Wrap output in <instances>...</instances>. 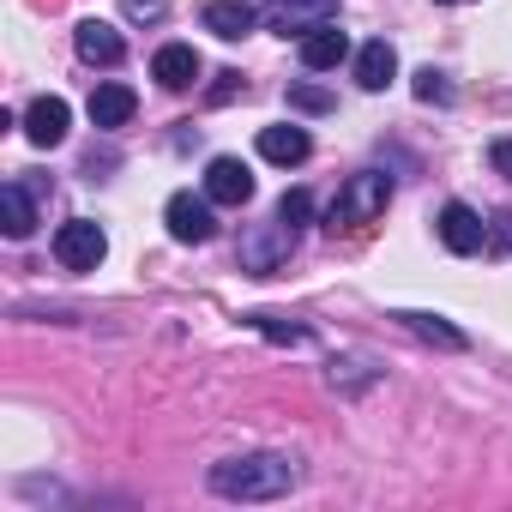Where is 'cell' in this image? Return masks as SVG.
I'll use <instances>...</instances> for the list:
<instances>
[{
	"instance_id": "obj_7",
	"label": "cell",
	"mask_w": 512,
	"mask_h": 512,
	"mask_svg": "<svg viewBox=\"0 0 512 512\" xmlns=\"http://www.w3.org/2000/svg\"><path fill=\"white\" fill-rule=\"evenodd\" d=\"M73 43H79V61H85V67H121V61H127L121 31L103 25V19H79V25H73Z\"/></svg>"
},
{
	"instance_id": "obj_8",
	"label": "cell",
	"mask_w": 512,
	"mask_h": 512,
	"mask_svg": "<svg viewBox=\"0 0 512 512\" xmlns=\"http://www.w3.org/2000/svg\"><path fill=\"white\" fill-rule=\"evenodd\" d=\"M199 73H205V61L193 55V43H163V49L151 55V79H157L163 91H193Z\"/></svg>"
},
{
	"instance_id": "obj_14",
	"label": "cell",
	"mask_w": 512,
	"mask_h": 512,
	"mask_svg": "<svg viewBox=\"0 0 512 512\" xmlns=\"http://www.w3.org/2000/svg\"><path fill=\"white\" fill-rule=\"evenodd\" d=\"M338 61H350V37L338 31V19L302 37V67H308V73H332Z\"/></svg>"
},
{
	"instance_id": "obj_20",
	"label": "cell",
	"mask_w": 512,
	"mask_h": 512,
	"mask_svg": "<svg viewBox=\"0 0 512 512\" xmlns=\"http://www.w3.org/2000/svg\"><path fill=\"white\" fill-rule=\"evenodd\" d=\"M284 97H290V109H302V115H332V109H338V97H332L326 85H290Z\"/></svg>"
},
{
	"instance_id": "obj_21",
	"label": "cell",
	"mask_w": 512,
	"mask_h": 512,
	"mask_svg": "<svg viewBox=\"0 0 512 512\" xmlns=\"http://www.w3.org/2000/svg\"><path fill=\"white\" fill-rule=\"evenodd\" d=\"M247 326L266 332V338H278V344H308V338H314L308 326H284V320H272V314H247Z\"/></svg>"
},
{
	"instance_id": "obj_26",
	"label": "cell",
	"mask_w": 512,
	"mask_h": 512,
	"mask_svg": "<svg viewBox=\"0 0 512 512\" xmlns=\"http://www.w3.org/2000/svg\"><path fill=\"white\" fill-rule=\"evenodd\" d=\"M488 163H494L500 175H512V139H494V151H488Z\"/></svg>"
},
{
	"instance_id": "obj_6",
	"label": "cell",
	"mask_w": 512,
	"mask_h": 512,
	"mask_svg": "<svg viewBox=\"0 0 512 512\" xmlns=\"http://www.w3.org/2000/svg\"><path fill=\"white\" fill-rule=\"evenodd\" d=\"M338 19V0H272V31L278 37H308Z\"/></svg>"
},
{
	"instance_id": "obj_23",
	"label": "cell",
	"mask_w": 512,
	"mask_h": 512,
	"mask_svg": "<svg viewBox=\"0 0 512 512\" xmlns=\"http://www.w3.org/2000/svg\"><path fill=\"white\" fill-rule=\"evenodd\" d=\"M488 253H512V211L488 217Z\"/></svg>"
},
{
	"instance_id": "obj_12",
	"label": "cell",
	"mask_w": 512,
	"mask_h": 512,
	"mask_svg": "<svg viewBox=\"0 0 512 512\" xmlns=\"http://www.w3.org/2000/svg\"><path fill=\"white\" fill-rule=\"evenodd\" d=\"M308 151H314L308 127H296V121H284V127H260V157H266V163L296 169V163H308Z\"/></svg>"
},
{
	"instance_id": "obj_4",
	"label": "cell",
	"mask_w": 512,
	"mask_h": 512,
	"mask_svg": "<svg viewBox=\"0 0 512 512\" xmlns=\"http://www.w3.org/2000/svg\"><path fill=\"white\" fill-rule=\"evenodd\" d=\"M290 253H296V235L272 217V223H260V229H247L241 235V266L253 272V278H272L284 260H290Z\"/></svg>"
},
{
	"instance_id": "obj_18",
	"label": "cell",
	"mask_w": 512,
	"mask_h": 512,
	"mask_svg": "<svg viewBox=\"0 0 512 512\" xmlns=\"http://www.w3.org/2000/svg\"><path fill=\"white\" fill-rule=\"evenodd\" d=\"M416 338H428V344H440V350H470V338L458 332V326H446L440 314H398Z\"/></svg>"
},
{
	"instance_id": "obj_22",
	"label": "cell",
	"mask_w": 512,
	"mask_h": 512,
	"mask_svg": "<svg viewBox=\"0 0 512 512\" xmlns=\"http://www.w3.org/2000/svg\"><path fill=\"white\" fill-rule=\"evenodd\" d=\"M410 91H416V103H452V85H446V73H434V67H422Z\"/></svg>"
},
{
	"instance_id": "obj_11",
	"label": "cell",
	"mask_w": 512,
	"mask_h": 512,
	"mask_svg": "<svg viewBox=\"0 0 512 512\" xmlns=\"http://www.w3.org/2000/svg\"><path fill=\"white\" fill-rule=\"evenodd\" d=\"M37 187L43 181H7V187H0V223H7L13 241H25L37 229Z\"/></svg>"
},
{
	"instance_id": "obj_10",
	"label": "cell",
	"mask_w": 512,
	"mask_h": 512,
	"mask_svg": "<svg viewBox=\"0 0 512 512\" xmlns=\"http://www.w3.org/2000/svg\"><path fill=\"white\" fill-rule=\"evenodd\" d=\"M67 127H73V109H67V97H37L31 109H25V139L31 145H61L67 139Z\"/></svg>"
},
{
	"instance_id": "obj_27",
	"label": "cell",
	"mask_w": 512,
	"mask_h": 512,
	"mask_svg": "<svg viewBox=\"0 0 512 512\" xmlns=\"http://www.w3.org/2000/svg\"><path fill=\"white\" fill-rule=\"evenodd\" d=\"M434 7H464V0H434Z\"/></svg>"
},
{
	"instance_id": "obj_15",
	"label": "cell",
	"mask_w": 512,
	"mask_h": 512,
	"mask_svg": "<svg viewBox=\"0 0 512 512\" xmlns=\"http://www.w3.org/2000/svg\"><path fill=\"white\" fill-rule=\"evenodd\" d=\"M392 79H398V49H392L386 37L362 43V49H356V85H362V91H386Z\"/></svg>"
},
{
	"instance_id": "obj_17",
	"label": "cell",
	"mask_w": 512,
	"mask_h": 512,
	"mask_svg": "<svg viewBox=\"0 0 512 512\" xmlns=\"http://www.w3.org/2000/svg\"><path fill=\"white\" fill-rule=\"evenodd\" d=\"M253 25H260V13H253L247 0H211V7H205V31L223 37V43H241Z\"/></svg>"
},
{
	"instance_id": "obj_25",
	"label": "cell",
	"mask_w": 512,
	"mask_h": 512,
	"mask_svg": "<svg viewBox=\"0 0 512 512\" xmlns=\"http://www.w3.org/2000/svg\"><path fill=\"white\" fill-rule=\"evenodd\" d=\"M235 91H247V85H241V73H217V85H211V103H229Z\"/></svg>"
},
{
	"instance_id": "obj_19",
	"label": "cell",
	"mask_w": 512,
	"mask_h": 512,
	"mask_svg": "<svg viewBox=\"0 0 512 512\" xmlns=\"http://www.w3.org/2000/svg\"><path fill=\"white\" fill-rule=\"evenodd\" d=\"M278 223H284V229L302 241V229L314 223V193H308V187H290V193L278 199Z\"/></svg>"
},
{
	"instance_id": "obj_13",
	"label": "cell",
	"mask_w": 512,
	"mask_h": 512,
	"mask_svg": "<svg viewBox=\"0 0 512 512\" xmlns=\"http://www.w3.org/2000/svg\"><path fill=\"white\" fill-rule=\"evenodd\" d=\"M440 241H446L452 253H482V247H488V229H482V217H476L464 199H452V205L440 211Z\"/></svg>"
},
{
	"instance_id": "obj_24",
	"label": "cell",
	"mask_w": 512,
	"mask_h": 512,
	"mask_svg": "<svg viewBox=\"0 0 512 512\" xmlns=\"http://www.w3.org/2000/svg\"><path fill=\"white\" fill-rule=\"evenodd\" d=\"M127 7V19L133 25H151V19H163V0H121Z\"/></svg>"
},
{
	"instance_id": "obj_2",
	"label": "cell",
	"mask_w": 512,
	"mask_h": 512,
	"mask_svg": "<svg viewBox=\"0 0 512 512\" xmlns=\"http://www.w3.org/2000/svg\"><path fill=\"white\" fill-rule=\"evenodd\" d=\"M386 205H392V175L386 169H356L338 187V199L326 205V235H356L374 217H386Z\"/></svg>"
},
{
	"instance_id": "obj_5",
	"label": "cell",
	"mask_w": 512,
	"mask_h": 512,
	"mask_svg": "<svg viewBox=\"0 0 512 512\" xmlns=\"http://www.w3.org/2000/svg\"><path fill=\"white\" fill-rule=\"evenodd\" d=\"M163 223H169V235H175L181 247H199V241H211V235H217L211 193H175V199L163 205Z\"/></svg>"
},
{
	"instance_id": "obj_3",
	"label": "cell",
	"mask_w": 512,
	"mask_h": 512,
	"mask_svg": "<svg viewBox=\"0 0 512 512\" xmlns=\"http://www.w3.org/2000/svg\"><path fill=\"white\" fill-rule=\"evenodd\" d=\"M103 253H109L103 223L73 217V223H61V229H55V260H61L67 272H97V266H103Z\"/></svg>"
},
{
	"instance_id": "obj_1",
	"label": "cell",
	"mask_w": 512,
	"mask_h": 512,
	"mask_svg": "<svg viewBox=\"0 0 512 512\" xmlns=\"http://www.w3.org/2000/svg\"><path fill=\"white\" fill-rule=\"evenodd\" d=\"M205 482H211L217 500H284L296 488V458H284V452L223 458V464H211Z\"/></svg>"
},
{
	"instance_id": "obj_9",
	"label": "cell",
	"mask_w": 512,
	"mask_h": 512,
	"mask_svg": "<svg viewBox=\"0 0 512 512\" xmlns=\"http://www.w3.org/2000/svg\"><path fill=\"white\" fill-rule=\"evenodd\" d=\"M205 193H211V205H247L253 199V169L241 157H211L205 163Z\"/></svg>"
},
{
	"instance_id": "obj_16",
	"label": "cell",
	"mask_w": 512,
	"mask_h": 512,
	"mask_svg": "<svg viewBox=\"0 0 512 512\" xmlns=\"http://www.w3.org/2000/svg\"><path fill=\"white\" fill-rule=\"evenodd\" d=\"M133 109H139V97H133V85H97L91 91V127H103V133H115V127H127L133 121Z\"/></svg>"
}]
</instances>
